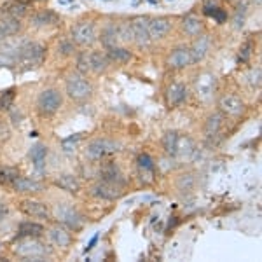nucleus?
I'll return each mask as SVG.
<instances>
[{"label": "nucleus", "instance_id": "1", "mask_svg": "<svg viewBox=\"0 0 262 262\" xmlns=\"http://www.w3.org/2000/svg\"><path fill=\"white\" fill-rule=\"evenodd\" d=\"M46 46L40 42H27L21 46L16 53V65L21 67V70H32L42 65L46 58Z\"/></svg>", "mask_w": 262, "mask_h": 262}, {"label": "nucleus", "instance_id": "2", "mask_svg": "<svg viewBox=\"0 0 262 262\" xmlns=\"http://www.w3.org/2000/svg\"><path fill=\"white\" fill-rule=\"evenodd\" d=\"M14 252L18 253L23 259H46L48 255H51V250L48 248V245L39 242L37 238H23L21 242L16 243Z\"/></svg>", "mask_w": 262, "mask_h": 262}, {"label": "nucleus", "instance_id": "3", "mask_svg": "<svg viewBox=\"0 0 262 262\" xmlns=\"http://www.w3.org/2000/svg\"><path fill=\"white\" fill-rule=\"evenodd\" d=\"M70 35H72V40H74V44L82 46V48L95 44V40H96L95 23H93L91 19L77 21V23H75L74 27H72Z\"/></svg>", "mask_w": 262, "mask_h": 262}, {"label": "nucleus", "instance_id": "4", "mask_svg": "<svg viewBox=\"0 0 262 262\" xmlns=\"http://www.w3.org/2000/svg\"><path fill=\"white\" fill-rule=\"evenodd\" d=\"M63 103V98L58 90H44L37 98V111H39L40 116H53L60 111Z\"/></svg>", "mask_w": 262, "mask_h": 262}, {"label": "nucleus", "instance_id": "5", "mask_svg": "<svg viewBox=\"0 0 262 262\" xmlns=\"http://www.w3.org/2000/svg\"><path fill=\"white\" fill-rule=\"evenodd\" d=\"M67 93H69V96L72 100L84 101L91 96L93 88H91L90 81L84 79L82 75L72 74V75H69V79H67Z\"/></svg>", "mask_w": 262, "mask_h": 262}, {"label": "nucleus", "instance_id": "6", "mask_svg": "<svg viewBox=\"0 0 262 262\" xmlns=\"http://www.w3.org/2000/svg\"><path fill=\"white\" fill-rule=\"evenodd\" d=\"M119 150V145L116 142L111 140H93L91 143H88V149H86V156L93 161H98V159L105 158L108 154H114V152Z\"/></svg>", "mask_w": 262, "mask_h": 262}, {"label": "nucleus", "instance_id": "7", "mask_svg": "<svg viewBox=\"0 0 262 262\" xmlns=\"http://www.w3.org/2000/svg\"><path fill=\"white\" fill-rule=\"evenodd\" d=\"M149 19L147 16H138L131 21V30H133V42H137L140 48L150 44V37H149Z\"/></svg>", "mask_w": 262, "mask_h": 262}, {"label": "nucleus", "instance_id": "8", "mask_svg": "<svg viewBox=\"0 0 262 262\" xmlns=\"http://www.w3.org/2000/svg\"><path fill=\"white\" fill-rule=\"evenodd\" d=\"M166 63L171 69H185V67L192 65L194 60H192L191 49L185 48V46L171 49V53L168 54V58H166Z\"/></svg>", "mask_w": 262, "mask_h": 262}, {"label": "nucleus", "instance_id": "9", "mask_svg": "<svg viewBox=\"0 0 262 262\" xmlns=\"http://www.w3.org/2000/svg\"><path fill=\"white\" fill-rule=\"evenodd\" d=\"M122 187L124 185L121 184H114V182H105V180H100L98 184L93 187V194L96 198H101V200H117V198L122 196Z\"/></svg>", "mask_w": 262, "mask_h": 262}, {"label": "nucleus", "instance_id": "10", "mask_svg": "<svg viewBox=\"0 0 262 262\" xmlns=\"http://www.w3.org/2000/svg\"><path fill=\"white\" fill-rule=\"evenodd\" d=\"M215 88H217V77L212 72H203L196 79V93L203 100H208L213 95Z\"/></svg>", "mask_w": 262, "mask_h": 262}, {"label": "nucleus", "instance_id": "11", "mask_svg": "<svg viewBox=\"0 0 262 262\" xmlns=\"http://www.w3.org/2000/svg\"><path fill=\"white\" fill-rule=\"evenodd\" d=\"M219 107L227 116L238 117L245 112V101L236 95H226L219 100Z\"/></svg>", "mask_w": 262, "mask_h": 262}, {"label": "nucleus", "instance_id": "12", "mask_svg": "<svg viewBox=\"0 0 262 262\" xmlns=\"http://www.w3.org/2000/svg\"><path fill=\"white\" fill-rule=\"evenodd\" d=\"M171 19L166 18V16H161V18H154L149 19V37L150 40H161L168 35V32L171 30Z\"/></svg>", "mask_w": 262, "mask_h": 262}, {"label": "nucleus", "instance_id": "13", "mask_svg": "<svg viewBox=\"0 0 262 262\" xmlns=\"http://www.w3.org/2000/svg\"><path fill=\"white\" fill-rule=\"evenodd\" d=\"M137 168H138V177L143 184H152L156 177V164L152 161L149 154H140L137 159Z\"/></svg>", "mask_w": 262, "mask_h": 262}, {"label": "nucleus", "instance_id": "14", "mask_svg": "<svg viewBox=\"0 0 262 262\" xmlns=\"http://www.w3.org/2000/svg\"><path fill=\"white\" fill-rule=\"evenodd\" d=\"M21 210L28 215V217L33 219H42V221H48L51 219V212H49V206L46 203L40 201H33V200H27L21 203Z\"/></svg>", "mask_w": 262, "mask_h": 262}, {"label": "nucleus", "instance_id": "15", "mask_svg": "<svg viewBox=\"0 0 262 262\" xmlns=\"http://www.w3.org/2000/svg\"><path fill=\"white\" fill-rule=\"evenodd\" d=\"M30 21H32V27H35V28H51V27H58L61 19L54 11L44 9V11L35 12Z\"/></svg>", "mask_w": 262, "mask_h": 262}, {"label": "nucleus", "instance_id": "16", "mask_svg": "<svg viewBox=\"0 0 262 262\" xmlns=\"http://www.w3.org/2000/svg\"><path fill=\"white\" fill-rule=\"evenodd\" d=\"M28 4L23 2V0H12V2H7L2 6L0 9V16H9V18H16L21 19L28 14Z\"/></svg>", "mask_w": 262, "mask_h": 262}, {"label": "nucleus", "instance_id": "17", "mask_svg": "<svg viewBox=\"0 0 262 262\" xmlns=\"http://www.w3.org/2000/svg\"><path fill=\"white\" fill-rule=\"evenodd\" d=\"M58 221H61L70 229H81L82 226V217L72 206H60L58 208Z\"/></svg>", "mask_w": 262, "mask_h": 262}, {"label": "nucleus", "instance_id": "18", "mask_svg": "<svg viewBox=\"0 0 262 262\" xmlns=\"http://www.w3.org/2000/svg\"><path fill=\"white\" fill-rule=\"evenodd\" d=\"M21 30V19L9 18V16H0V40L12 37Z\"/></svg>", "mask_w": 262, "mask_h": 262}, {"label": "nucleus", "instance_id": "19", "mask_svg": "<svg viewBox=\"0 0 262 262\" xmlns=\"http://www.w3.org/2000/svg\"><path fill=\"white\" fill-rule=\"evenodd\" d=\"M222 126H224L222 114H212V116H210L205 122V137L212 142L213 138H217L219 135H221Z\"/></svg>", "mask_w": 262, "mask_h": 262}, {"label": "nucleus", "instance_id": "20", "mask_svg": "<svg viewBox=\"0 0 262 262\" xmlns=\"http://www.w3.org/2000/svg\"><path fill=\"white\" fill-rule=\"evenodd\" d=\"M11 185L16 192H40L44 189V185L40 182L28 179V177H18Z\"/></svg>", "mask_w": 262, "mask_h": 262}, {"label": "nucleus", "instance_id": "21", "mask_svg": "<svg viewBox=\"0 0 262 262\" xmlns=\"http://www.w3.org/2000/svg\"><path fill=\"white\" fill-rule=\"evenodd\" d=\"M189 49H191L194 63L201 61L210 51V37L208 35H198L196 40H194V44H192V48H189Z\"/></svg>", "mask_w": 262, "mask_h": 262}, {"label": "nucleus", "instance_id": "22", "mask_svg": "<svg viewBox=\"0 0 262 262\" xmlns=\"http://www.w3.org/2000/svg\"><path fill=\"white\" fill-rule=\"evenodd\" d=\"M182 30H184L185 35L189 37H198L201 35L203 30H205V25H203V21L198 18V16H185L184 19H182Z\"/></svg>", "mask_w": 262, "mask_h": 262}, {"label": "nucleus", "instance_id": "23", "mask_svg": "<svg viewBox=\"0 0 262 262\" xmlns=\"http://www.w3.org/2000/svg\"><path fill=\"white\" fill-rule=\"evenodd\" d=\"M100 175H101V180H105V182H114V184L124 185L122 171L119 170V166H117L116 163H105L103 166H101Z\"/></svg>", "mask_w": 262, "mask_h": 262}, {"label": "nucleus", "instance_id": "24", "mask_svg": "<svg viewBox=\"0 0 262 262\" xmlns=\"http://www.w3.org/2000/svg\"><path fill=\"white\" fill-rule=\"evenodd\" d=\"M187 98V88L182 82H173L170 88H168V103L171 107H177L182 101Z\"/></svg>", "mask_w": 262, "mask_h": 262}, {"label": "nucleus", "instance_id": "25", "mask_svg": "<svg viewBox=\"0 0 262 262\" xmlns=\"http://www.w3.org/2000/svg\"><path fill=\"white\" fill-rule=\"evenodd\" d=\"M196 150V145H194L192 138L185 137V135H179V142H177V150L175 156H179L182 159H189Z\"/></svg>", "mask_w": 262, "mask_h": 262}, {"label": "nucleus", "instance_id": "26", "mask_svg": "<svg viewBox=\"0 0 262 262\" xmlns=\"http://www.w3.org/2000/svg\"><path fill=\"white\" fill-rule=\"evenodd\" d=\"M100 40L105 48H114V46H119V32H117V25H107V27L101 30Z\"/></svg>", "mask_w": 262, "mask_h": 262}, {"label": "nucleus", "instance_id": "27", "mask_svg": "<svg viewBox=\"0 0 262 262\" xmlns=\"http://www.w3.org/2000/svg\"><path fill=\"white\" fill-rule=\"evenodd\" d=\"M49 239L56 245V247H61V248L70 247V243H72V236L65 227H53V229L49 231Z\"/></svg>", "mask_w": 262, "mask_h": 262}, {"label": "nucleus", "instance_id": "28", "mask_svg": "<svg viewBox=\"0 0 262 262\" xmlns=\"http://www.w3.org/2000/svg\"><path fill=\"white\" fill-rule=\"evenodd\" d=\"M108 65H111V61H108L107 54H101L98 51L90 53V72L101 74V72H105L108 69Z\"/></svg>", "mask_w": 262, "mask_h": 262}, {"label": "nucleus", "instance_id": "29", "mask_svg": "<svg viewBox=\"0 0 262 262\" xmlns=\"http://www.w3.org/2000/svg\"><path fill=\"white\" fill-rule=\"evenodd\" d=\"M54 185L67 192H72V194L81 191V182L75 179L74 175H60L56 180H54Z\"/></svg>", "mask_w": 262, "mask_h": 262}, {"label": "nucleus", "instance_id": "30", "mask_svg": "<svg viewBox=\"0 0 262 262\" xmlns=\"http://www.w3.org/2000/svg\"><path fill=\"white\" fill-rule=\"evenodd\" d=\"M107 58L111 63H117V65H124L131 60V51L121 46H114V48L107 49Z\"/></svg>", "mask_w": 262, "mask_h": 262}, {"label": "nucleus", "instance_id": "31", "mask_svg": "<svg viewBox=\"0 0 262 262\" xmlns=\"http://www.w3.org/2000/svg\"><path fill=\"white\" fill-rule=\"evenodd\" d=\"M44 234V227L37 222H21L19 224V238H39Z\"/></svg>", "mask_w": 262, "mask_h": 262}, {"label": "nucleus", "instance_id": "32", "mask_svg": "<svg viewBox=\"0 0 262 262\" xmlns=\"http://www.w3.org/2000/svg\"><path fill=\"white\" fill-rule=\"evenodd\" d=\"M46 156H48V147H46L44 143H35L30 149V159H32V163L35 164V168H39V170L44 166Z\"/></svg>", "mask_w": 262, "mask_h": 262}, {"label": "nucleus", "instance_id": "33", "mask_svg": "<svg viewBox=\"0 0 262 262\" xmlns=\"http://www.w3.org/2000/svg\"><path fill=\"white\" fill-rule=\"evenodd\" d=\"M194 185H196V179H194L192 173H184V175H180L179 180H177V189H179L182 194L191 192L194 189Z\"/></svg>", "mask_w": 262, "mask_h": 262}, {"label": "nucleus", "instance_id": "34", "mask_svg": "<svg viewBox=\"0 0 262 262\" xmlns=\"http://www.w3.org/2000/svg\"><path fill=\"white\" fill-rule=\"evenodd\" d=\"M177 142H179V133L177 131H166L163 137V147L164 152L170 156H175L177 150Z\"/></svg>", "mask_w": 262, "mask_h": 262}, {"label": "nucleus", "instance_id": "35", "mask_svg": "<svg viewBox=\"0 0 262 262\" xmlns=\"http://www.w3.org/2000/svg\"><path fill=\"white\" fill-rule=\"evenodd\" d=\"M19 177V171L18 168H11V166H4L0 168V184L4 185H9L12 184L16 179Z\"/></svg>", "mask_w": 262, "mask_h": 262}, {"label": "nucleus", "instance_id": "36", "mask_svg": "<svg viewBox=\"0 0 262 262\" xmlns=\"http://www.w3.org/2000/svg\"><path fill=\"white\" fill-rule=\"evenodd\" d=\"M14 98H16V90L14 88H9L0 95V111H9L14 103Z\"/></svg>", "mask_w": 262, "mask_h": 262}, {"label": "nucleus", "instance_id": "37", "mask_svg": "<svg viewBox=\"0 0 262 262\" xmlns=\"http://www.w3.org/2000/svg\"><path fill=\"white\" fill-rule=\"evenodd\" d=\"M117 32H119L121 42H133V30H131L129 21H124V23L117 25Z\"/></svg>", "mask_w": 262, "mask_h": 262}, {"label": "nucleus", "instance_id": "38", "mask_svg": "<svg viewBox=\"0 0 262 262\" xmlns=\"http://www.w3.org/2000/svg\"><path fill=\"white\" fill-rule=\"evenodd\" d=\"M12 65H16V53L0 49V69H9Z\"/></svg>", "mask_w": 262, "mask_h": 262}, {"label": "nucleus", "instance_id": "39", "mask_svg": "<svg viewBox=\"0 0 262 262\" xmlns=\"http://www.w3.org/2000/svg\"><path fill=\"white\" fill-rule=\"evenodd\" d=\"M74 49H75V44L72 39H65L58 44V54H61V56H70V54H74Z\"/></svg>", "mask_w": 262, "mask_h": 262}, {"label": "nucleus", "instance_id": "40", "mask_svg": "<svg viewBox=\"0 0 262 262\" xmlns=\"http://www.w3.org/2000/svg\"><path fill=\"white\" fill-rule=\"evenodd\" d=\"M77 69L79 72H82V74H88L90 72V53L88 51H84L77 56Z\"/></svg>", "mask_w": 262, "mask_h": 262}, {"label": "nucleus", "instance_id": "41", "mask_svg": "<svg viewBox=\"0 0 262 262\" xmlns=\"http://www.w3.org/2000/svg\"><path fill=\"white\" fill-rule=\"evenodd\" d=\"M81 138H82V133H77V135H74V137H70V138H65V140L61 142L63 150H65V152H70L75 145H77V142L81 140Z\"/></svg>", "mask_w": 262, "mask_h": 262}, {"label": "nucleus", "instance_id": "42", "mask_svg": "<svg viewBox=\"0 0 262 262\" xmlns=\"http://www.w3.org/2000/svg\"><path fill=\"white\" fill-rule=\"evenodd\" d=\"M252 42L250 40H247L245 44L239 48V61H248L250 60V56H252Z\"/></svg>", "mask_w": 262, "mask_h": 262}, {"label": "nucleus", "instance_id": "43", "mask_svg": "<svg viewBox=\"0 0 262 262\" xmlns=\"http://www.w3.org/2000/svg\"><path fill=\"white\" fill-rule=\"evenodd\" d=\"M212 18L217 21L219 25H222V23H226V21H227V12L224 9H221V7H217V9L212 12Z\"/></svg>", "mask_w": 262, "mask_h": 262}, {"label": "nucleus", "instance_id": "44", "mask_svg": "<svg viewBox=\"0 0 262 262\" xmlns=\"http://www.w3.org/2000/svg\"><path fill=\"white\" fill-rule=\"evenodd\" d=\"M252 84H253V86H257V88L260 86V69L252 72Z\"/></svg>", "mask_w": 262, "mask_h": 262}, {"label": "nucleus", "instance_id": "45", "mask_svg": "<svg viewBox=\"0 0 262 262\" xmlns=\"http://www.w3.org/2000/svg\"><path fill=\"white\" fill-rule=\"evenodd\" d=\"M6 213H7V205H6V203L0 201V221H2V219L6 217Z\"/></svg>", "mask_w": 262, "mask_h": 262}, {"label": "nucleus", "instance_id": "46", "mask_svg": "<svg viewBox=\"0 0 262 262\" xmlns=\"http://www.w3.org/2000/svg\"><path fill=\"white\" fill-rule=\"evenodd\" d=\"M96 242H98V234H96V236H93V238H91V242H90V245H88L86 252H90L91 248H93V247H95V245H96Z\"/></svg>", "mask_w": 262, "mask_h": 262}, {"label": "nucleus", "instance_id": "47", "mask_svg": "<svg viewBox=\"0 0 262 262\" xmlns=\"http://www.w3.org/2000/svg\"><path fill=\"white\" fill-rule=\"evenodd\" d=\"M33 2H46V0H33Z\"/></svg>", "mask_w": 262, "mask_h": 262}]
</instances>
